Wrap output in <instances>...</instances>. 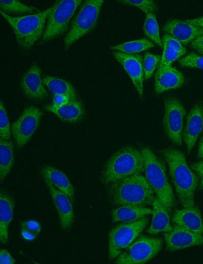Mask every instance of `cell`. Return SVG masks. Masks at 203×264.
<instances>
[{"label": "cell", "mask_w": 203, "mask_h": 264, "mask_svg": "<svg viewBox=\"0 0 203 264\" xmlns=\"http://www.w3.org/2000/svg\"><path fill=\"white\" fill-rule=\"evenodd\" d=\"M161 153L168 164L170 174L179 201L184 208L195 205L194 194L198 186L197 175L188 166L184 153L173 147Z\"/></svg>", "instance_id": "obj_1"}, {"label": "cell", "mask_w": 203, "mask_h": 264, "mask_svg": "<svg viewBox=\"0 0 203 264\" xmlns=\"http://www.w3.org/2000/svg\"><path fill=\"white\" fill-rule=\"evenodd\" d=\"M108 192L111 202L118 206L146 207L152 204L155 197L152 188L142 174L110 184Z\"/></svg>", "instance_id": "obj_2"}, {"label": "cell", "mask_w": 203, "mask_h": 264, "mask_svg": "<svg viewBox=\"0 0 203 264\" xmlns=\"http://www.w3.org/2000/svg\"><path fill=\"white\" fill-rule=\"evenodd\" d=\"M144 162L141 151L126 146L115 152L105 163L101 174V183L108 185L130 176L142 174Z\"/></svg>", "instance_id": "obj_3"}, {"label": "cell", "mask_w": 203, "mask_h": 264, "mask_svg": "<svg viewBox=\"0 0 203 264\" xmlns=\"http://www.w3.org/2000/svg\"><path fill=\"white\" fill-rule=\"evenodd\" d=\"M141 152L144 159L145 177L156 196L170 212L175 205V199L164 163L148 147L142 148Z\"/></svg>", "instance_id": "obj_4"}, {"label": "cell", "mask_w": 203, "mask_h": 264, "mask_svg": "<svg viewBox=\"0 0 203 264\" xmlns=\"http://www.w3.org/2000/svg\"><path fill=\"white\" fill-rule=\"evenodd\" d=\"M52 8V5L41 12L19 17L10 16L2 11L1 14L13 29L19 46L27 50L43 35L45 21Z\"/></svg>", "instance_id": "obj_5"}, {"label": "cell", "mask_w": 203, "mask_h": 264, "mask_svg": "<svg viewBox=\"0 0 203 264\" xmlns=\"http://www.w3.org/2000/svg\"><path fill=\"white\" fill-rule=\"evenodd\" d=\"M104 2V0H87L82 4L64 37L65 49L70 48L94 28Z\"/></svg>", "instance_id": "obj_6"}, {"label": "cell", "mask_w": 203, "mask_h": 264, "mask_svg": "<svg viewBox=\"0 0 203 264\" xmlns=\"http://www.w3.org/2000/svg\"><path fill=\"white\" fill-rule=\"evenodd\" d=\"M81 0H58L52 5L47 17V23L42 37L43 42L50 41L64 33Z\"/></svg>", "instance_id": "obj_7"}, {"label": "cell", "mask_w": 203, "mask_h": 264, "mask_svg": "<svg viewBox=\"0 0 203 264\" xmlns=\"http://www.w3.org/2000/svg\"><path fill=\"white\" fill-rule=\"evenodd\" d=\"M148 218L120 223L111 229L109 234L108 255L110 260L118 257L138 238L147 225Z\"/></svg>", "instance_id": "obj_8"}, {"label": "cell", "mask_w": 203, "mask_h": 264, "mask_svg": "<svg viewBox=\"0 0 203 264\" xmlns=\"http://www.w3.org/2000/svg\"><path fill=\"white\" fill-rule=\"evenodd\" d=\"M162 240L158 237L142 236L132 243L120 254L115 263L142 264L153 258L161 249Z\"/></svg>", "instance_id": "obj_9"}, {"label": "cell", "mask_w": 203, "mask_h": 264, "mask_svg": "<svg viewBox=\"0 0 203 264\" xmlns=\"http://www.w3.org/2000/svg\"><path fill=\"white\" fill-rule=\"evenodd\" d=\"M164 107L163 125L164 132L171 142L181 146L185 109L180 100L174 96L164 98Z\"/></svg>", "instance_id": "obj_10"}, {"label": "cell", "mask_w": 203, "mask_h": 264, "mask_svg": "<svg viewBox=\"0 0 203 264\" xmlns=\"http://www.w3.org/2000/svg\"><path fill=\"white\" fill-rule=\"evenodd\" d=\"M42 113L33 106L25 107L19 117L11 125V132L18 149L29 141L39 126Z\"/></svg>", "instance_id": "obj_11"}, {"label": "cell", "mask_w": 203, "mask_h": 264, "mask_svg": "<svg viewBox=\"0 0 203 264\" xmlns=\"http://www.w3.org/2000/svg\"><path fill=\"white\" fill-rule=\"evenodd\" d=\"M112 54L130 77L139 96L143 98L144 77L142 56L138 54H128L119 51H113Z\"/></svg>", "instance_id": "obj_12"}, {"label": "cell", "mask_w": 203, "mask_h": 264, "mask_svg": "<svg viewBox=\"0 0 203 264\" xmlns=\"http://www.w3.org/2000/svg\"><path fill=\"white\" fill-rule=\"evenodd\" d=\"M167 250L175 251L203 244V235L174 224L171 232L163 235Z\"/></svg>", "instance_id": "obj_13"}, {"label": "cell", "mask_w": 203, "mask_h": 264, "mask_svg": "<svg viewBox=\"0 0 203 264\" xmlns=\"http://www.w3.org/2000/svg\"><path fill=\"white\" fill-rule=\"evenodd\" d=\"M203 131V101H197L189 111L182 139L189 153Z\"/></svg>", "instance_id": "obj_14"}, {"label": "cell", "mask_w": 203, "mask_h": 264, "mask_svg": "<svg viewBox=\"0 0 203 264\" xmlns=\"http://www.w3.org/2000/svg\"><path fill=\"white\" fill-rule=\"evenodd\" d=\"M43 178L57 211L60 226L63 230L68 231L74 220L73 203L67 195L56 188L48 179Z\"/></svg>", "instance_id": "obj_15"}, {"label": "cell", "mask_w": 203, "mask_h": 264, "mask_svg": "<svg viewBox=\"0 0 203 264\" xmlns=\"http://www.w3.org/2000/svg\"><path fill=\"white\" fill-rule=\"evenodd\" d=\"M40 68L37 65L33 64L22 77L21 88L27 98L41 101L47 97L48 92L43 83Z\"/></svg>", "instance_id": "obj_16"}, {"label": "cell", "mask_w": 203, "mask_h": 264, "mask_svg": "<svg viewBox=\"0 0 203 264\" xmlns=\"http://www.w3.org/2000/svg\"><path fill=\"white\" fill-rule=\"evenodd\" d=\"M163 30L183 45H187L203 35V28L178 19L168 21Z\"/></svg>", "instance_id": "obj_17"}, {"label": "cell", "mask_w": 203, "mask_h": 264, "mask_svg": "<svg viewBox=\"0 0 203 264\" xmlns=\"http://www.w3.org/2000/svg\"><path fill=\"white\" fill-rule=\"evenodd\" d=\"M184 83L183 74L176 68L159 65L155 76L154 90L160 94L180 88Z\"/></svg>", "instance_id": "obj_18"}, {"label": "cell", "mask_w": 203, "mask_h": 264, "mask_svg": "<svg viewBox=\"0 0 203 264\" xmlns=\"http://www.w3.org/2000/svg\"><path fill=\"white\" fill-rule=\"evenodd\" d=\"M172 221L187 229L203 235V219L200 210L195 205L176 210Z\"/></svg>", "instance_id": "obj_19"}, {"label": "cell", "mask_w": 203, "mask_h": 264, "mask_svg": "<svg viewBox=\"0 0 203 264\" xmlns=\"http://www.w3.org/2000/svg\"><path fill=\"white\" fill-rule=\"evenodd\" d=\"M45 109L53 113L62 121L71 123L80 121L85 115L84 106L78 100L71 101L61 107H54L51 104L46 105Z\"/></svg>", "instance_id": "obj_20"}, {"label": "cell", "mask_w": 203, "mask_h": 264, "mask_svg": "<svg viewBox=\"0 0 203 264\" xmlns=\"http://www.w3.org/2000/svg\"><path fill=\"white\" fill-rule=\"evenodd\" d=\"M15 201L7 191H0V241L6 244L8 241V227L13 217Z\"/></svg>", "instance_id": "obj_21"}, {"label": "cell", "mask_w": 203, "mask_h": 264, "mask_svg": "<svg viewBox=\"0 0 203 264\" xmlns=\"http://www.w3.org/2000/svg\"><path fill=\"white\" fill-rule=\"evenodd\" d=\"M152 219L147 232L151 235L159 233H168L172 230L169 212L157 197H154L152 203Z\"/></svg>", "instance_id": "obj_22"}, {"label": "cell", "mask_w": 203, "mask_h": 264, "mask_svg": "<svg viewBox=\"0 0 203 264\" xmlns=\"http://www.w3.org/2000/svg\"><path fill=\"white\" fill-rule=\"evenodd\" d=\"M41 173L43 177L48 179L56 188L67 195L72 202H74V187L62 172L54 167L46 165L41 168Z\"/></svg>", "instance_id": "obj_23"}, {"label": "cell", "mask_w": 203, "mask_h": 264, "mask_svg": "<svg viewBox=\"0 0 203 264\" xmlns=\"http://www.w3.org/2000/svg\"><path fill=\"white\" fill-rule=\"evenodd\" d=\"M163 45V52L159 65L171 66L176 60L185 55L186 48L178 40L168 34H165L161 39Z\"/></svg>", "instance_id": "obj_24"}, {"label": "cell", "mask_w": 203, "mask_h": 264, "mask_svg": "<svg viewBox=\"0 0 203 264\" xmlns=\"http://www.w3.org/2000/svg\"><path fill=\"white\" fill-rule=\"evenodd\" d=\"M152 212V209L145 207L121 206L113 209L111 215L114 222H130L138 220Z\"/></svg>", "instance_id": "obj_25"}, {"label": "cell", "mask_w": 203, "mask_h": 264, "mask_svg": "<svg viewBox=\"0 0 203 264\" xmlns=\"http://www.w3.org/2000/svg\"><path fill=\"white\" fill-rule=\"evenodd\" d=\"M42 81L53 95L63 94L68 96L71 101L77 100L76 90L69 81L50 75L45 76Z\"/></svg>", "instance_id": "obj_26"}, {"label": "cell", "mask_w": 203, "mask_h": 264, "mask_svg": "<svg viewBox=\"0 0 203 264\" xmlns=\"http://www.w3.org/2000/svg\"><path fill=\"white\" fill-rule=\"evenodd\" d=\"M0 180L11 172L14 163V147L12 141L0 139Z\"/></svg>", "instance_id": "obj_27"}, {"label": "cell", "mask_w": 203, "mask_h": 264, "mask_svg": "<svg viewBox=\"0 0 203 264\" xmlns=\"http://www.w3.org/2000/svg\"><path fill=\"white\" fill-rule=\"evenodd\" d=\"M154 46L151 41L144 38L111 46L110 49L125 53L135 54L153 48Z\"/></svg>", "instance_id": "obj_28"}, {"label": "cell", "mask_w": 203, "mask_h": 264, "mask_svg": "<svg viewBox=\"0 0 203 264\" xmlns=\"http://www.w3.org/2000/svg\"><path fill=\"white\" fill-rule=\"evenodd\" d=\"M143 27L145 34L160 47H163L159 36L158 24L154 13L146 14Z\"/></svg>", "instance_id": "obj_29"}, {"label": "cell", "mask_w": 203, "mask_h": 264, "mask_svg": "<svg viewBox=\"0 0 203 264\" xmlns=\"http://www.w3.org/2000/svg\"><path fill=\"white\" fill-rule=\"evenodd\" d=\"M1 11L6 13L16 14L34 13L39 10L33 7L27 6L16 0H1Z\"/></svg>", "instance_id": "obj_30"}, {"label": "cell", "mask_w": 203, "mask_h": 264, "mask_svg": "<svg viewBox=\"0 0 203 264\" xmlns=\"http://www.w3.org/2000/svg\"><path fill=\"white\" fill-rule=\"evenodd\" d=\"M161 59L160 55L150 52H146L143 59V67L145 80L151 77L156 69L159 66Z\"/></svg>", "instance_id": "obj_31"}, {"label": "cell", "mask_w": 203, "mask_h": 264, "mask_svg": "<svg viewBox=\"0 0 203 264\" xmlns=\"http://www.w3.org/2000/svg\"><path fill=\"white\" fill-rule=\"evenodd\" d=\"M179 64L189 68H194L203 71V55L191 52L178 60Z\"/></svg>", "instance_id": "obj_32"}, {"label": "cell", "mask_w": 203, "mask_h": 264, "mask_svg": "<svg viewBox=\"0 0 203 264\" xmlns=\"http://www.w3.org/2000/svg\"><path fill=\"white\" fill-rule=\"evenodd\" d=\"M119 2L124 5L137 7L146 14L154 13L157 10L155 3L152 0H122L119 1Z\"/></svg>", "instance_id": "obj_33"}, {"label": "cell", "mask_w": 203, "mask_h": 264, "mask_svg": "<svg viewBox=\"0 0 203 264\" xmlns=\"http://www.w3.org/2000/svg\"><path fill=\"white\" fill-rule=\"evenodd\" d=\"M10 122L5 106L2 102H0V135L1 138L9 140L11 138Z\"/></svg>", "instance_id": "obj_34"}, {"label": "cell", "mask_w": 203, "mask_h": 264, "mask_svg": "<svg viewBox=\"0 0 203 264\" xmlns=\"http://www.w3.org/2000/svg\"><path fill=\"white\" fill-rule=\"evenodd\" d=\"M20 225L21 227L26 228L37 235H39L41 230V224L35 220L21 221Z\"/></svg>", "instance_id": "obj_35"}, {"label": "cell", "mask_w": 203, "mask_h": 264, "mask_svg": "<svg viewBox=\"0 0 203 264\" xmlns=\"http://www.w3.org/2000/svg\"><path fill=\"white\" fill-rule=\"evenodd\" d=\"M190 168L196 172L198 177V189L203 190V160L193 163Z\"/></svg>", "instance_id": "obj_36"}, {"label": "cell", "mask_w": 203, "mask_h": 264, "mask_svg": "<svg viewBox=\"0 0 203 264\" xmlns=\"http://www.w3.org/2000/svg\"><path fill=\"white\" fill-rule=\"evenodd\" d=\"M71 101L70 98L63 94L54 95L52 98L51 105L54 107H61L66 105Z\"/></svg>", "instance_id": "obj_37"}, {"label": "cell", "mask_w": 203, "mask_h": 264, "mask_svg": "<svg viewBox=\"0 0 203 264\" xmlns=\"http://www.w3.org/2000/svg\"><path fill=\"white\" fill-rule=\"evenodd\" d=\"M16 260L11 255L10 252L5 249H2L0 251L1 264H14Z\"/></svg>", "instance_id": "obj_38"}, {"label": "cell", "mask_w": 203, "mask_h": 264, "mask_svg": "<svg viewBox=\"0 0 203 264\" xmlns=\"http://www.w3.org/2000/svg\"><path fill=\"white\" fill-rule=\"evenodd\" d=\"M190 47L203 55V35L190 44Z\"/></svg>", "instance_id": "obj_39"}, {"label": "cell", "mask_w": 203, "mask_h": 264, "mask_svg": "<svg viewBox=\"0 0 203 264\" xmlns=\"http://www.w3.org/2000/svg\"><path fill=\"white\" fill-rule=\"evenodd\" d=\"M20 235L23 239L27 241L35 240L38 235L26 228L21 227Z\"/></svg>", "instance_id": "obj_40"}, {"label": "cell", "mask_w": 203, "mask_h": 264, "mask_svg": "<svg viewBox=\"0 0 203 264\" xmlns=\"http://www.w3.org/2000/svg\"><path fill=\"white\" fill-rule=\"evenodd\" d=\"M185 21L190 24L203 28V16L196 18L185 19Z\"/></svg>", "instance_id": "obj_41"}, {"label": "cell", "mask_w": 203, "mask_h": 264, "mask_svg": "<svg viewBox=\"0 0 203 264\" xmlns=\"http://www.w3.org/2000/svg\"><path fill=\"white\" fill-rule=\"evenodd\" d=\"M197 156L199 158H203V137L200 138L199 142Z\"/></svg>", "instance_id": "obj_42"}]
</instances>
